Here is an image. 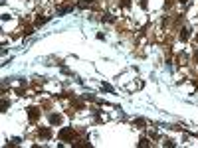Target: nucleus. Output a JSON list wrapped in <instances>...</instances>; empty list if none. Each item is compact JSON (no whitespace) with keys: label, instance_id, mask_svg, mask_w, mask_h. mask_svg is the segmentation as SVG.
I'll return each mask as SVG.
<instances>
[{"label":"nucleus","instance_id":"nucleus-1","mask_svg":"<svg viewBox=\"0 0 198 148\" xmlns=\"http://www.w3.org/2000/svg\"><path fill=\"white\" fill-rule=\"evenodd\" d=\"M60 138H62V140H71V138H73V130H71V128H64V130L60 132Z\"/></svg>","mask_w":198,"mask_h":148},{"label":"nucleus","instance_id":"nucleus-2","mask_svg":"<svg viewBox=\"0 0 198 148\" xmlns=\"http://www.w3.org/2000/svg\"><path fill=\"white\" fill-rule=\"evenodd\" d=\"M30 119H32V121H36V119H38V116H40V109H38V107H32V109H30Z\"/></svg>","mask_w":198,"mask_h":148},{"label":"nucleus","instance_id":"nucleus-3","mask_svg":"<svg viewBox=\"0 0 198 148\" xmlns=\"http://www.w3.org/2000/svg\"><path fill=\"white\" fill-rule=\"evenodd\" d=\"M40 136L48 138V136H50V130H48V128H42V130H40Z\"/></svg>","mask_w":198,"mask_h":148},{"label":"nucleus","instance_id":"nucleus-4","mask_svg":"<svg viewBox=\"0 0 198 148\" xmlns=\"http://www.w3.org/2000/svg\"><path fill=\"white\" fill-rule=\"evenodd\" d=\"M50 121H52V123H60V121H62V116H60V114H52V119H50Z\"/></svg>","mask_w":198,"mask_h":148},{"label":"nucleus","instance_id":"nucleus-5","mask_svg":"<svg viewBox=\"0 0 198 148\" xmlns=\"http://www.w3.org/2000/svg\"><path fill=\"white\" fill-rule=\"evenodd\" d=\"M180 40H188V32H186V30H182V34H180Z\"/></svg>","mask_w":198,"mask_h":148},{"label":"nucleus","instance_id":"nucleus-6","mask_svg":"<svg viewBox=\"0 0 198 148\" xmlns=\"http://www.w3.org/2000/svg\"><path fill=\"white\" fill-rule=\"evenodd\" d=\"M194 57H196V61H198V51H196V53H194Z\"/></svg>","mask_w":198,"mask_h":148},{"label":"nucleus","instance_id":"nucleus-7","mask_svg":"<svg viewBox=\"0 0 198 148\" xmlns=\"http://www.w3.org/2000/svg\"><path fill=\"white\" fill-rule=\"evenodd\" d=\"M180 2H182V4H184V2H186V0H180Z\"/></svg>","mask_w":198,"mask_h":148},{"label":"nucleus","instance_id":"nucleus-8","mask_svg":"<svg viewBox=\"0 0 198 148\" xmlns=\"http://www.w3.org/2000/svg\"><path fill=\"white\" fill-rule=\"evenodd\" d=\"M85 2H93V0H85Z\"/></svg>","mask_w":198,"mask_h":148},{"label":"nucleus","instance_id":"nucleus-9","mask_svg":"<svg viewBox=\"0 0 198 148\" xmlns=\"http://www.w3.org/2000/svg\"><path fill=\"white\" fill-rule=\"evenodd\" d=\"M196 40H198V36H196Z\"/></svg>","mask_w":198,"mask_h":148}]
</instances>
